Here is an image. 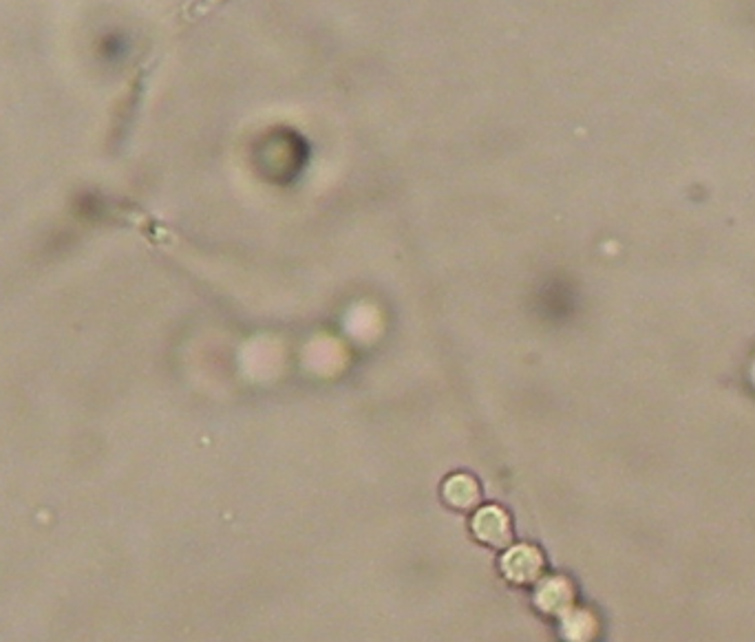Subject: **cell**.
I'll return each mask as SVG.
<instances>
[{"instance_id": "7a4b0ae2", "label": "cell", "mask_w": 755, "mask_h": 642, "mask_svg": "<svg viewBox=\"0 0 755 642\" xmlns=\"http://www.w3.org/2000/svg\"><path fill=\"white\" fill-rule=\"evenodd\" d=\"M473 534L488 548L506 550L513 541V526H510L506 510L499 506H484L477 510L473 517Z\"/></svg>"}, {"instance_id": "3957f363", "label": "cell", "mask_w": 755, "mask_h": 642, "mask_svg": "<svg viewBox=\"0 0 755 642\" xmlns=\"http://www.w3.org/2000/svg\"><path fill=\"white\" fill-rule=\"evenodd\" d=\"M535 603L541 612L563 616L574 605V587L566 576H550L537 587Z\"/></svg>"}, {"instance_id": "277c9868", "label": "cell", "mask_w": 755, "mask_h": 642, "mask_svg": "<svg viewBox=\"0 0 755 642\" xmlns=\"http://www.w3.org/2000/svg\"><path fill=\"white\" fill-rule=\"evenodd\" d=\"M442 495L446 504L460 512H469L475 506H480V501H482L480 484H477L471 475H462V473L444 481Z\"/></svg>"}, {"instance_id": "5b68a950", "label": "cell", "mask_w": 755, "mask_h": 642, "mask_svg": "<svg viewBox=\"0 0 755 642\" xmlns=\"http://www.w3.org/2000/svg\"><path fill=\"white\" fill-rule=\"evenodd\" d=\"M597 631V618L586 609H570V612L563 614V636L568 638V642H592Z\"/></svg>"}, {"instance_id": "6da1fadb", "label": "cell", "mask_w": 755, "mask_h": 642, "mask_svg": "<svg viewBox=\"0 0 755 642\" xmlns=\"http://www.w3.org/2000/svg\"><path fill=\"white\" fill-rule=\"evenodd\" d=\"M502 572L510 583L517 585H530L537 583L544 574V554H541L533 545H515L502 556Z\"/></svg>"}]
</instances>
